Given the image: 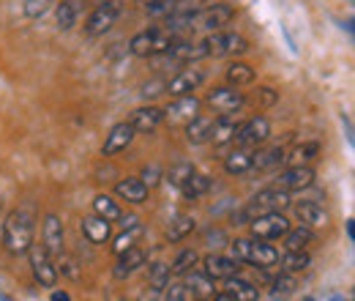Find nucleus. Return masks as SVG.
<instances>
[{"mask_svg": "<svg viewBox=\"0 0 355 301\" xmlns=\"http://www.w3.org/2000/svg\"><path fill=\"white\" fill-rule=\"evenodd\" d=\"M49 301H71V296H69L66 291H52V296H49Z\"/></svg>", "mask_w": 355, "mask_h": 301, "instance_id": "nucleus-48", "label": "nucleus"}, {"mask_svg": "<svg viewBox=\"0 0 355 301\" xmlns=\"http://www.w3.org/2000/svg\"><path fill=\"white\" fill-rule=\"evenodd\" d=\"M252 225V236L257 241H273V238H282L287 230H290V222L282 211H270V214H263L257 219L249 222Z\"/></svg>", "mask_w": 355, "mask_h": 301, "instance_id": "nucleus-9", "label": "nucleus"}, {"mask_svg": "<svg viewBox=\"0 0 355 301\" xmlns=\"http://www.w3.org/2000/svg\"><path fill=\"white\" fill-rule=\"evenodd\" d=\"M328 301H347V299H342V296H331Z\"/></svg>", "mask_w": 355, "mask_h": 301, "instance_id": "nucleus-53", "label": "nucleus"}, {"mask_svg": "<svg viewBox=\"0 0 355 301\" xmlns=\"http://www.w3.org/2000/svg\"><path fill=\"white\" fill-rule=\"evenodd\" d=\"M345 129H347V134H350V140H353V145H355V129H353V124H350V121H345Z\"/></svg>", "mask_w": 355, "mask_h": 301, "instance_id": "nucleus-51", "label": "nucleus"}, {"mask_svg": "<svg viewBox=\"0 0 355 301\" xmlns=\"http://www.w3.org/2000/svg\"><path fill=\"white\" fill-rule=\"evenodd\" d=\"M347 28H350V31L355 33V19H350V22H347Z\"/></svg>", "mask_w": 355, "mask_h": 301, "instance_id": "nucleus-52", "label": "nucleus"}, {"mask_svg": "<svg viewBox=\"0 0 355 301\" xmlns=\"http://www.w3.org/2000/svg\"><path fill=\"white\" fill-rule=\"evenodd\" d=\"M55 0H25V17H31V19H39L42 14L49 11V6H52Z\"/></svg>", "mask_w": 355, "mask_h": 301, "instance_id": "nucleus-42", "label": "nucleus"}, {"mask_svg": "<svg viewBox=\"0 0 355 301\" xmlns=\"http://www.w3.org/2000/svg\"><path fill=\"white\" fill-rule=\"evenodd\" d=\"M191 230H194V219L191 216H178L167 227V241H183Z\"/></svg>", "mask_w": 355, "mask_h": 301, "instance_id": "nucleus-39", "label": "nucleus"}, {"mask_svg": "<svg viewBox=\"0 0 355 301\" xmlns=\"http://www.w3.org/2000/svg\"><path fill=\"white\" fill-rule=\"evenodd\" d=\"M194 301H208V299H194Z\"/></svg>", "mask_w": 355, "mask_h": 301, "instance_id": "nucleus-55", "label": "nucleus"}, {"mask_svg": "<svg viewBox=\"0 0 355 301\" xmlns=\"http://www.w3.org/2000/svg\"><path fill=\"white\" fill-rule=\"evenodd\" d=\"M180 3H186V0H180Z\"/></svg>", "mask_w": 355, "mask_h": 301, "instance_id": "nucleus-58", "label": "nucleus"}, {"mask_svg": "<svg viewBox=\"0 0 355 301\" xmlns=\"http://www.w3.org/2000/svg\"><path fill=\"white\" fill-rule=\"evenodd\" d=\"M93 214H98L101 219H107V222H115V219H121V206L110 197V195H96L93 197Z\"/></svg>", "mask_w": 355, "mask_h": 301, "instance_id": "nucleus-34", "label": "nucleus"}, {"mask_svg": "<svg viewBox=\"0 0 355 301\" xmlns=\"http://www.w3.org/2000/svg\"><path fill=\"white\" fill-rule=\"evenodd\" d=\"M0 206H3V200H0Z\"/></svg>", "mask_w": 355, "mask_h": 301, "instance_id": "nucleus-59", "label": "nucleus"}, {"mask_svg": "<svg viewBox=\"0 0 355 301\" xmlns=\"http://www.w3.org/2000/svg\"><path fill=\"white\" fill-rule=\"evenodd\" d=\"M121 14H123V3H121V0H101V3L90 11L88 19H85V33H88L90 39L104 36L107 31L115 28V22L121 19Z\"/></svg>", "mask_w": 355, "mask_h": 301, "instance_id": "nucleus-6", "label": "nucleus"}, {"mask_svg": "<svg viewBox=\"0 0 355 301\" xmlns=\"http://www.w3.org/2000/svg\"><path fill=\"white\" fill-rule=\"evenodd\" d=\"M309 255H306V250L304 252H287L284 258H282V268L287 271V274H298V271H306L309 268Z\"/></svg>", "mask_w": 355, "mask_h": 301, "instance_id": "nucleus-40", "label": "nucleus"}, {"mask_svg": "<svg viewBox=\"0 0 355 301\" xmlns=\"http://www.w3.org/2000/svg\"><path fill=\"white\" fill-rule=\"evenodd\" d=\"M58 258H60V268H58V274L63 271V274H66L69 279H80V268H77V263H74V260H71V258H66L63 252H60Z\"/></svg>", "mask_w": 355, "mask_h": 301, "instance_id": "nucleus-44", "label": "nucleus"}, {"mask_svg": "<svg viewBox=\"0 0 355 301\" xmlns=\"http://www.w3.org/2000/svg\"><path fill=\"white\" fill-rule=\"evenodd\" d=\"M28 258H31V268H33L36 282L42 288H52L55 291V285H58V266H55L52 255L44 250V244H31Z\"/></svg>", "mask_w": 355, "mask_h": 301, "instance_id": "nucleus-8", "label": "nucleus"}, {"mask_svg": "<svg viewBox=\"0 0 355 301\" xmlns=\"http://www.w3.org/2000/svg\"><path fill=\"white\" fill-rule=\"evenodd\" d=\"M115 195H118L121 200H126V203L139 206V203L148 200V184H145L142 178H123V181L115 184Z\"/></svg>", "mask_w": 355, "mask_h": 301, "instance_id": "nucleus-20", "label": "nucleus"}, {"mask_svg": "<svg viewBox=\"0 0 355 301\" xmlns=\"http://www.w3.org/2000/svg\"><path fill=\"white\" fill-rule=\"evenodd\" d=\"M304 301H314V299H304Z\"/></svg>", "mask_w": 355, "mask_h": 301, "instance_id": "nucleus-56", "label": "nucleus"}, {"mask_svg": "<svg viewBox=\"0 0 355 301\" xmlns=\"http://www.w3.org/2000/svg\"><path fill=\"white\" fill-rule=\"evenodd\" d=\"M83 233H85V238H88L90 244H104V241H110V233L112 230H110V222L107 219L93 214L83 219Z\"/></svg>", "mask_w": 355, "mask_h": 301, "instance_id": "nucleus-25", "label": "nucleus"}, {"mask_svg": "<svg viewBox=\"0 0 355 301\" xmlns=\"http://www.w3.org/2000/svg\"><path fill=\"white\" fill-rule=\"evenodd\" d=\"M257 101H260L263 107H268V104H273V101H276V93H273L270 88H260V90H257Z\"/></svg>", "mask_w": 355, "mask_h": 301, "instance_id": "nucleus-45", "label": "nucleus"}, {"mask_svg": "<svg viewBox=\"0 0 355 301\" xmlns=\"http://www.w3.org/2000/svg\"><path fill=\"white\" fill-rule=\"evenodd\" d=\"M159 293H162V291L148 288V291H145V296H139V301H156V299H159Z\"/></svg>", "mask_w": 355, "mask_h": 301, "instance_id": "nucleus-47", "label": "nucleus"}, {"mask_svg": "<svg viewBox=\"0 0 355 301\" xmlns=\"http://www.w3.org/2000/svg\"><path fill=\"white\" fill-rule=\"evenodd\" d=\"M284 148L282 145H273V148H266V151H254V162H252V170L257 172H268L273 168H279L284 162Z\"/></svg>", "mask_w": 355, "mask_h": 301, "instance_id": "nucleus-28", "label": "nucleus"}, {"mask_svg": "<svg viewBox=\"0 0 355 301\" xmlns=\"http://www.w3.org/2000/svg\"><path fill=\"white\" fill-rule=\"evenodd\" d=\"M211 189V178L208 175H202V172H191L186 181H183V186H180V192L189 197V200H197V197H202L205 192Z\"/></svg>", "mask_w": 355, "mask_h": 301, "instance_id": "nucleus-32", "label": "nucleus"}, {"mask_svg": "<svg viewBox=\"0 0 355 301\" xmlns=\"http://www.w3.org/2000/svg\"><path fill=\"white\" fill-rule=\"evenodd\" d=\"M252 162H254V148H235L224 156V170L230 175H246L252 172Z\"/></svg>", "mask_w": 355, "mask_h": 301, "instance_id": "nucleus-21", "label": "nucleus"}, {"mask_svg": "<svg viewBox=\"0 0 355 301\" xmlns=\"http://www.w3.org/2000/svg\"><path fill=\"white\" fill-rule=\"evenodd\" d=\"M170 277H173V271H170V266H167L164 260H156V263L148 268V285L156 288V291H164V288L170 285Z\"/></svg>", "mask_w": 355, "mask_h": 301, "instance_id": "nucleus-36", "label": "nucleus"}, {"mask_svg": "<svg viewBox=\"0 0 355 301\" xmlns=\"http://www.w3.org/2000/svg\"><path fill=\"white\" fill-rule=\"evenodd\" d=\"M197 263H200V255H197L194 250H180L175 263L170 266V271H173L175 277H186L189 271H194V266H197Z\"/></svg>", "mask_w": 355, "mask_h": 301, "instance_id": "nucleus-37", "label": "nucleus"}, {"mask_svg": "<svg viewBox=\"0 0 355 301\" xmlns=\"http://www.w3.org/2000/svg\"><path fill=\"white\" fill-rule=\"evenodd\" d=\"M347 236L353 238V244H355V219H350V222H347Z\"/></svg>", "mask_w": 355, "mask_h": 301, "instance_id": "nucleus-50", "label": "nucleus"}, {"mask_svg": "<svg viewBox=\"0 0 355 301\" xmlns=\"http://www.w3.org/2000/svg\"><path fill=\"white\" fill-rule=\"evenodd\" d=\"M350 3H355V0H350Z\"/></svg>", "mask_w": 355, "mask_h": 301, "instance_id": "nucleus-60", "label": "nucleus"}, {"mask_svg": "<svg viewBox=\"0 0 355 301\" xmlns=\"http://www.w3.org/2000/svg\"><path fill=\"white\" fill-rule=\"evenodd\" d=\"M295 288H298V282H295V274H282V277H276L273 279V288H270V296L273 299H287V296H293L295 293Z\"/></svg>", "mask_w": 355, "mask_h": 301, "instance_id": "nucleus-38", "label": "nucleus"}, {"mask_svg": "<svg viewBox=\"0 0 355 301\" xmlns=\"http://www.w3.org/2000/svg\"><path fill=\"white\" fill-rule=\"evenodd\" d=\"M202 274L211 279H227L238 274V260L230 255H208L202 260Z\"/></svg>", "mask_w": 355, "mask_h": 301, "instance_id": "nucleus-17", "label": "nucleus"}, {"mask_svg": "<svg viewBox=\"0 0 355 301\" xmlns=\"http://www.w3.org/2000/svg\"><path fill=\"white\" fill-rule=\"evenodd\" d=\"M214 301H235V299H232L227 291H222V293H216V296H214Z\"/></svg>", "mask_w": 355, "mask_h": 301, "instance_id": "nucleus-49", "label": "nucleus"}, {"mask_svg": "<svg viewBox=\"0 0 355 301\" xmlns=\"http://www.w3.org/2000/svg\"><path fill=\"white\" fill-rule=\"evenodd\" d=\"M211 131H214V118H208V115H197V118H191L186 124V137L194 145L211 143Z\"/></svg>", "mask_w": 355, "mask_h": 301, "instance_id": "nucleus-27", "label": "nucleus"}, {"mask_svg": "<svg viewBox=\"0 0 355 301\" xmlns=\"http://www.w3.org/2000/svg\"><path fill=\"white\" fill-rule=\"evenodd\" d=\"M311 241H314V233H311V227H306V225L290 227V230L284 233V247H287V252H304Z\"/></svg>", "mask_w": 355, "mask_h": 301, "instance_id": "nucleus-30", "label": "nucleus"}, {"mask_svg": "<svg viewBox=\"0 0 355 301\" xmlns=\"http://www.w3.org/2000/svg\"><path fill=\"white\" fill-rule=\"evenodd\" d=\"M175 33H170L167 28H148L142 33H137L132 42H129V49L137 58H156V55H164L173 44H175Z\"/></svg>", "mask_w": 355, "mask_h": 301, "instance_id": "nucleus-3", "label": "nucleus"}, {"mask_svg": "<svg viewBox=\"0 0 355 301\" xmlns=\"http://www.w3.org/2000/svg\"><path fill=\"white\" fill-rule=\"evenodd\" d=\"M162 121H164V110L162 107H139V110H134L132 118H129V124H132L134 131H139V134H150V131H156L162 127Z\"/></svg>", "mask_w": 355, "mask_h": 301, "instance_id": "nucleus-15", "label": "nucleus"}, {"mask_svg": "<svg viewBox=\"0 0 355 301\" xmlns=\"http://www.w3.org/2000/svg\"><path fill=\"white\" fill-rule=\"evenodd\" d=\"M3 301H11V299H8V296H3Z\"/></svg>", "mask_w": 355, "mask_h": 301, "instance_id": "nucleus-54", "label": "nucleus"}, {"mask_svg": "<svg viewBox=\"0 0 355 301\" xmlns=\"http://www.w3.org/2000/svg\"><path fill=\"white\" fill-rule=\"evenodd\" d=\"M33 230H36V203H22L17 206L3 222V247L11 255H25L33 244Z\"/></svg>", "mask_w": 355, "mask_h": 301, "instance_id": "nucleus-1", "label": "nucleus"}, {"mask_svg": "<svg viewBox=\"0 0 355 301\" xmlns=\"http://www.w3.org/2000/svg\"><path fill=\"white\" fill-rule=\"evenodd\" d=\"M290 206V192L282 189V186H270V189H263L260 195H254L238 214V222L241 225H249L252 219L263 214H270V211H284Z\"/></svg>", "mask_w": 355, "mask_h": 301, "instance_id": "nucleus-2", "label": "nucleus"}, {"mask_svg": "<svg viewBox=\"0 0 355 301\" xmlns=\"http://www.w3.org/2000/svg\"><path fill=\"white\" fill-rule=\"evenodd\" d=\"M227 83L232 88H243L254 83V69L249 63H241V60H232L227 66Z\"/></svg>", "mask_w": 355, "mask_h": 301, "instance_id": "nucleus-31", "label": "nucleus"}, {"mask_svg": "<svg viewBox=\"0 0 355 301\" xmlns=\"http://www.w3.org/2000/svg\"><path fill=\"white\" fill-rule=\"evenodd\" d=\"M276 181L287 192H304V189H309L311 184H314V170H311L309 165L306 168H287Z\"/></svg>", "mask_w": 355, "mask_h": 301, "instance_id": "nucleus-16", "label": "nucleus"}, {"mask_svg": "<svg viewBox=\"0 0 355 301\" xmlns=\"http://www.w3.org/2000/svg\"><path fill=\"white\" fill-rule=\"evenodd\" d=\"M224 291H227V293H230L235 301H257V299H260V291H257L252 282L241 279L238 274L224 279Z\"/></svg>", "mask_w": 355, "mask_h": 301, "instance_id": "nucleus-26", "label": "nucleus"}, {"mask_svg": "<svg viewBox=\"0 0 355 301\" xmlns=\"http://www.w3.org/2000/svg\"><path fill=\"white\" fill-rule=\"evenodd\" d=\"M205 83V72L202 69H194V66H189V69H183V72H178L175 77L167 83V93L178 99V96H191L197 88Z\"/></svg>", "mask_w": 355, "mask_h": 301, "instance_id": "nucleus-13", "label": "nucleus"}, {"mask_svg": "<svg viewBox=\"0 0 355 301\" xmlns=\"http://www.w3.org/2000/svg\"><path fill=\"white\" fill-rule=\"evenodd\" d=\"M139 236H142V225L137 222L132 227H123V233L115 238V244H112V252L115 255H123V252H129L132 247H137V241H139Z\"/></svg>", "mask_w": 355, "mask_h": 301, "instance_id": "nucleus-35", "label": "nucleus"}, {"mask_svg": "<svg viewBox=\"0 0 355 301\" xmlns=\"http://www.w3.org/2000/svg\"><path fill=\"white\" fill-rule=\"evenodd\" d=\"M317 156H320V145H317L314 140H306V143L293 145V148L284 154V162H287V168H306Z\"/></svg>", "mask_w": 355, "mask_h": 301, "instance_id": "nucleus-19", "label": "nucleus"}, {"mask_svg": "<svg viewBox=\"0 0 355 301\" xmlns=\"http://www.w3.org/2000/svg\"><path fill=\"white\" fill-rule=\"evenodd\" d=\"M77 19H80V3H77V0H60V3L55 6V22H58L60 31L74 28Z\"/></svg>", "mask_w": 355, "mask_h": 301, "instance_id": "nucleus-29", "label": "nucleus"}, {"mask_svg": "<svg viewBox=\"0 0 355 301\" xmlns=\"http://www.w3.org/2000/svg\"><path fill=\"white\" fill-rule=\"evenodd\" d=\"M232 14H235L232 6H227V3H214V6H205V8H194L191 31H205V33L224 31V25H230Z\"/></svg>", "mask_w": 355, "mask_h": 301, "instance_id": "nucleus-7", "label": "nucleus"}, {"mask_svg": "<svg viewBox=\"0 0 355 301\" xmlns=\"http://www.w3.org/2000/svg\"><path fill=\"white\" fill-rule=\"evenodd\" d=\"M205 101H208V107L216 110L219 115H232V113H238V110L246 104V96H243L238 88L224 86V88H214Z\"/></svg>", "mask_w": 355, "mask_h": 301, "instance_id": "nucleus-11", "label": "nucleus"}, {"mask_svg": "<svg viewBox=\"0 0 355 301\" xmlns=\"http://www.w3.org/2000/svg\"><path fill=\"white\" fill-rule=\"evenodd\" d=\"M156 175H159V170H156V168H150V170H145L142 181H145L148 186H156V184H159V178H156Z\"/></svg>", "mask_w": 355, "mask_h": 301, "instance_id": "nucleus-46", "label": "nucleus"}, {"mask_svg": "<svg viewBox=\"0 0 355 301\" xmlns=\"http://www.w3.org/2000/svg\"><path fill=\"white\" fill-rule=\"evenodd\" d=\"M191 172H194V168H191L189 162H178L175 168L167 172V178H170V184H173V186H178V189H180V186H183V181H186Z\"/></svg>", "mask_w": 355, "mask_h": 301, "instance_id": "nucleus-41", "label": "nucleus"}, {"mask_svg": "<svg viewBox=\"0 0 355 301\" xmlns=\"http://www.w3.org/2000/svg\"><path fill=\"white\" fill-rule=\"evenodd\" d=\"M295 216H298L306 227H325V225H328V211H325L320 203H314V200H301V203H295Z\"/></svg>", "mask_w": 355, "mask_h": 301, "instance_id": "nucleus-22", "label": "nucleus"}, {"mask_svg": "<svg viewBox=\"0 0 355 301\" xmlns=\"http://www.w3.org/2000/svg\"><path fill=\"white\" fill-rule=\"evenodd\" d=\"M134 134H137V131L132 129V124H129V121H123V124L112 127V131L107 134V143H104V156H115V154L126 151V148L132 145Z\"/></svg>", "mask_w": 355, "mask_h": 301, "instance_id": "nucleus-18", "label": "nucleus"}, {"mask_svg": "<svg viewBox=\"0 0 355 301\" xmlns=\"http://www.w3.org/2000/svg\"><path fill=\"white\" fill-rule=\"evenodd\" d=\"M42 244L55 258L63 252V222L55 214H46L44 222H42Z\"/></svg>", "mask_w": 355, "mask_h": 301, "instance_id": "nucleus-14", "label": "nucleus"}, {"mask_svg": "<svg viewBox=\"0 0 355 301\" xmlns=\"http://www.w3.org/2000/svg\"><path fill=\"white\" fill-rule=\"evenodd\" d=\"M186 293H189V288L183 282H173L164 288V301H186Z\"/></svg>", "mask_w": 355, "mask_h": 301, "instance_id": "nucleus-43", "label": "nucleus"}, {"mask_svg": "<svg viewBox=\"0 0 355 301\" xmlns=\"http://www.w3.org/2000/svg\"><path fill=\"white\" fill-rule=\"evenodd\" d=\"M139 266H145V252H142L139 247H132L129 252L118 255V263H115V268H112V277H115V279H129Z\"/></svg>", "mask_w": 355, "mask_h": 301, "instance_id": "nucleus-23", "label": "nucleus"}, {"mask_svg": "<svg viewBox=\"0 0 355 301\" xmlns=\"http://www.w3.org/2000/svg\"><path fill=\"white\" fill-rule=\"evenodd\" d=\"M232 258L238 263H252L257 268H270L279 263V252L273 244H266V241L238 238V241H232Z\"/></svg>", "mask_w": 355, "mask_h": 301, "instance_id": "nucleus-5", "label": "nucleus"}, {"mask_svg": "<svg viewBox=\"0 0 355 301\" xmlns=\"http://www.w3.org/2000/svg\"><path fill=\"white\" fill-rule=\"evenodd\" d=\"M200 44L205 49V58H235L249 52V42L235 31H214Z\"/></svg>", "mask_w": 355, "mask_h": 301, "instance_id": "nucleus-4", "label": "nucleus"}, {"mask_svg": "<svg viewBox=\"0 0 355 301\" xmlns=\"http://www.w3.org/2000/svg\"><path fill=\"white\" fill-rule=\"evenodd\" d=\"M197 115H200V99L194 93L191 96H178L175 101L164 110V121L173 124V127H186Z\"/></svg>", "mask_w": 355, "mask_h": 301, "instance_id": "nucleus-12", "label": "nucleus"}, {"mask_svg": "<svg viewBox=\"0 0 355 301\" xmlns=\"http://www.w3.org/2000/svg\"><path fill=\"white\" fill-rule=\"evenodd\" d=\"M353 301H355V293H353Z\"/></svg>", "mask_w": 355, "mask_h": 301, "instance_id": "nucleus-57", "label": "nucleus"}, {"mask_svg": "<svg viewBox=\"0 0 355 301\" xmlns=\"http://www.w3.org/2000/svg\"><path fill=\"white\" fill-rule=\"evenodd\" d=\"M238 118L235 115H219V118H214V131H211V143L214 145H227V143H232L235 140V134H238Z\"/></svg>", "mask_w": 355, "mask_h": 301, "instance_id": "nucleus-24", "label": "nucleus"}, {"mask_svg": "<svg viewBox=\"0 0 355 301\" xmlns=\"http://www.w3.org/2000/svg\"><path fill=\"white\" fill-rule=\"evenodd\" d=\"M191 293H197L200 299H208V296H214V279L211 277H205V274H197V271H189L186 274V282H183Z\"/></svg>", "mask_w": 355, "mask_h": 301, "instance_id": "nucleus-33", "label": "nucleus"}, {"mask_svg": "<svg viewBox=\"0 0 355 301\" xmlns=\"http://www.w3.org/2000/svg\"><path fill=\"white\" fill-rule=\"evenodd\" d=\"M268 137H270V121L266 115H254V118H249V121H243L238 127L235 143L241 148H260Z\"/></svg>", "mask_w": 355, "mask_h": 301, "instance_id": "nucleus-10", "label": "nucleus"}]
</instances>
